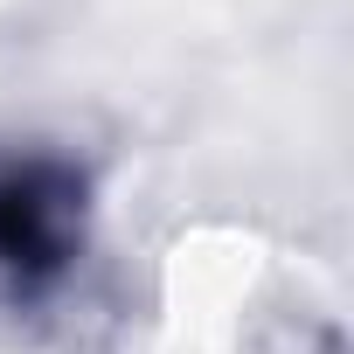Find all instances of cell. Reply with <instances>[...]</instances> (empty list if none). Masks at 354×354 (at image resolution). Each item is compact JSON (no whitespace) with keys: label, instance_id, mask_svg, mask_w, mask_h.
Segmentation results:
<instances>
[{"label":"cell","instance_id":"obj_1","mask_svg":"<svg viewBox=\"0 0 354 354\" xmlns=\"http://www.w3.org/2000/svg\"><path fill=\"white\" fill-rule=\"evenodd\" d=\"M97 230V174L56 139H0V292L56 299Z\"/></svg>","mask_w":354,"mask_h":354}]
</instances>
